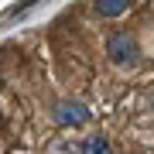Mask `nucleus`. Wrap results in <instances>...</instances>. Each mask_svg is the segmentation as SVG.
I'll list each match as a JSON object with an SVG mask.
<instances>
[{
  "label": "nucleus",
  "instance_id": "nucleus-1",
  "mask_svg": "<svg viewBox=\"0 0 154 154\" xmlns=\"http://www.w3.org/2000/svg\"><path fill=\"white\" fill-rule=\"evenodd\" d=\"M106 51H110V62H113V65H120V69L137 65V58H140V48H137V41H134L130 31H116V34H110Z\"/></svg>",
  "mask_w": 154,
  "mask_h": 154
},
{
  "label": "nucleus",
  "instance_id": "nucleus-2",
  "mask_svg": "<svg viewBox=\"0 0 154 154\" xmlns=\"http://www.w3.org/2000/svg\"><path fill=\"white\" fill-rule=\"evenodd\" d=\"M55 116H58V123H65V127H82L89 120V110L79 106V103H58L55 106Z\"/></svg>",
  "mask_w": 154,
  "mask_h": 154
},
{
  "label": "nucleus",
  "instance_id": "nucleus-3",
  "mask_svg": "<svg viewBox=\"0 0 154 154\" xmlns=\"http://www.w3.org/2000/svg\"><path fill=\"white\" fill-rule=\"evenodd\" d=\"M127 7H130V0H96V14L99 17H120Z\"/></svg>",
  "mask_w": 154,
  "mask_h": 154
},
{
  "label": "nucleus",
  "instance_id": "nucleus-4",
  "mask_svg": "<svg viewBox=\"0 0 154 154\" xmlns=\"http://www.w3.org/2000/svg\"><path fill=\"white\" fill-rule=\"evenodd\" d=\"M82 154H113V151H110V140H106L103 134H93V137H86Z\"/></svg>",
  "mask_w": 154,
  "mask_h": 154
},
{
  "label": "nucleus",
  "instance_id": "nucleus-5",
  "mask_svg": "<svg viewBox=\"0 0 154 154\" xmlns=\"http://www.w3.org/2000/svg\"><path fill=\"white\" fill-rule=\"evenodd\" d=\"M151 113H154V93H151Z\"/></svg>",
  "mask_w": 154,
  "mask_h": 154
}]
</instances>
